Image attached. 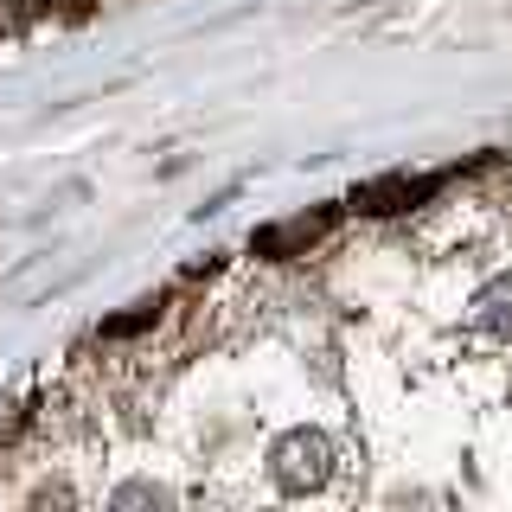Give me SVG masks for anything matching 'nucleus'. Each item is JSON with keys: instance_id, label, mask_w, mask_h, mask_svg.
I'll return each instance as SVG.
<instances>
[{"instance_id": "1", "label": "nucleus", "mask_w": 512, "mask_h": 512, "mask_svg": "<svg viewBox=\"0 0 512 512\" xmlns=\"http://www.w3.org/2000/svg\"><path fill=\"white\" fill-rule=\"evenodd\" d=\"M269 474H276L282 493H320L333 474V442L320 429H288V436L269 442Z\"/></svg>"}, {"instance_id": "2", "label": "nucleus", "mask_w": 512, "mask_h": 512, "mask_svg": "<svg viewBox=\"0 0 512 512\" xmlns=\"http://www.w3.org/2000/svg\"><path fill=\"white\" fill-rule=\"evenodd\" d=\"M429 186L436 180H378V186L352 192V205H359V212H404V199H423Z\"/></svg>"}]
</instances>
